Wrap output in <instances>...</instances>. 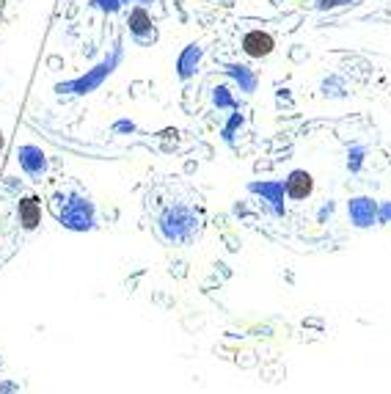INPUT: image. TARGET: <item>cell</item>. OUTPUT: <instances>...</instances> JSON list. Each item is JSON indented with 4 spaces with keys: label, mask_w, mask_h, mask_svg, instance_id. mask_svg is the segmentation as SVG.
<instances>
[{
    "label": "cell",
    "mask_w": 391,
    "mask_h": 394,
    "mask_svg": "<svg viewBox=\"0 0 391 394\" xmlns=\"http://www.w3.org/2000/svg\"><path fill=\"white\" fill-rule=\"evenodd\" d=\"M240 47L248 58H268L276 50V39H273V33H268L262 28H254V31H248L243 36Z\"/></svg>",
    "instance_id": "6da1fadb"
},
{
    "label": "cell",
    "mask_w": 391,
    "mask_h": 394,
    "mask_svg": "<svg viewBox=\"0 0 391 394\" xmlns=\"http://www.w3.org/2000/svg\"><path fill=\"white\" fill-rule=\"evenodd\" d=\"M118 58H121V53L116 50V53H113L111 58H105V61H102V63H100L97 69H91V72H89L86 77H80V80H75V83H69L66 89H69V91H77V94H86V91H91V89H97V86H100V83L105 80V75H111V72H113V66L118 63Z\"/></svg>",
    "instance_id": "7a4b0ae2"
},
{
    "label": "cell",
    "mask_w": 391,
    "mask_h": 394,
    "mask_svg": "<svg viewBox=\"0 0 391 394\" xmlns=\"http://www.w3.org/2000/svg\"><path fill=\"white\" fill-rule=\"evenodd\" d=\"M127 28L135 39L146 42V36L155 39V25H152V14L144 8V6H132L130 14H127Z\"/></svg>",
    "instance_id": "3957f363"
},
{
    "label": "cell",
    "mask_w": 391,
    "mask_h": 394,
    "mask_svg": "<svg viewBox=\"0 0 391 394\" xmlns=\"http://www.w3.org/2000/svg\"><path fill=\"white\" fill-rule=\"evenodd\" d=\"M312 190H314V179H312L309 171H292V174H289V179H286V196H289V199L300 202V199H306Z\"/></svg>",
    "instance_id": "277c9868"
},
{
    "label": "cell",
    "mask_w": 391,
    "mask_h": 394,
    "mask_svg": "<svg viewBox=\"0 0 391 394\" xmlns=\"http://www.w3.org/2000/svg\"><path fill=\"white\" fill-rule=\"evenodd\" d=\"M39 215H42V210H39L36 199H22L20 202V224L25 229H36L39 226Z\"/></svg>",
    "instance_id": "5b68a950"
},
{
    "label": "cell",
    "mask_w": 391,
    "mask_h": 394,
    "mask_svg": "<svg viewBox=\"0 0 391 394\" xmlns=\"http://www.w3.org/2000/svg\"><path fill=\"white\" fill-rule=\"evenodd\" d=\"M199 58H201V47H196V45L185 47V53L179 56V75L182 77H190L196 72V66H199Z\"/></svg>",
    "instance_id": "8992f818"
},
{
    "label": "cell",
    "mask_w": 391,
    "mask_h": 394,
    "mask_svg": "<svg viewBox=\"0 0 391 394\" xmlns=\"http://www.w3.org/2000/svg\"><path fill=\"white\" fill-rule=\"evenodd\" d=\"M91 6H97V8H102V11H118L121 8V0H91Z\"/></svg>",
    "instance_id": "52a82bcc"
},
{
    "label": "cell",
    "mask_w": 391,
    "mask_h": 394,
    "mask_svg": "<svg viewBox=\"0 0 391 394\" xmlns=\"http://www.w3.org/2000/svg\"><path fill=\"white\" fill-rule=\"evenodd\" d=\"M347 3H353V0H320V3H317V8L328 11V8H342V6H347Z\"/></svg>",
    "instance_id": "ba28073f"
},
{
    "label": "cell",
    "mask_w": 391,
    "mask_h": 394,
    "mask_svg": "<svg viewBox=\"0 0 391 394\" xmlns=\"http://www.w3.org/2000/svg\"><path fill=\"white\" fill-rule=\"evenodd\" d=\"M121 3H135V6H146V3H155V0H121Z\"/></svg>",
    "instance_id": "9c48e42d"
},
{
    "label": "cell",
    "mask_w": 391,
    "mask_h": 394,
    "mask_svg": "<svg viewBox=\"0 0 391 394\" xmlns=\"http://www.w3.org/2000/svg\"><path fill=\"white\" fill-rule=\"evenodd\" d=\"M0 149H3V132H0Z\"/></svg>",
    "instance_id": "30bf717a"
}]
</instances>
